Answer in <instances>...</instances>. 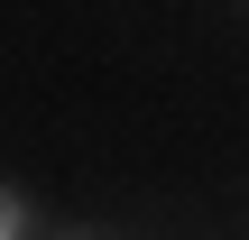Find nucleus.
I'll return each instance as SVG.
<instances>
[{
  "label": "nucleus",
  "mask_w": 249,
  "mask_h": 240,
  "mask_svg": "<svg viewBox=\"0 0 249 240\" xmlns=\"http://www.w3.org/2000/svg\"><path fill=\"white\" fill-rule=\"evenodd\" d=\"M0 231H18V203H9V194H0Z\"/></svg>",
  "instance_id": "f257e3e1"
}]
</instances>
